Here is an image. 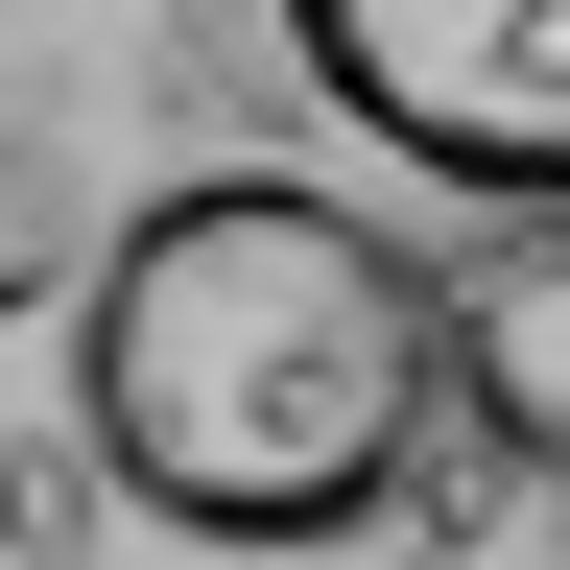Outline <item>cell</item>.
<instances>
[{
    "label": "cell",
    "mask_w": 570,
    "mask_h": 570,
    "mask_svg": "<svg viewBox=\"0 0 570 570\" xmlns=\"http://www.w3.org/2000/svg\"><path fill=\"white\" fill-rule=\"evenodd\" d=\"M452 428H475L499 475L570 499V190L452 238Z\"/></svg>",
    "instance_id": "3"
},
{
    "label": "cell",
    "mask_w": 570,
    "mask_h": 570,
    "mask_svg": "<svg viewBox=\"0 0 570 570\" xmlns=\"http://www.w3.org/2000/svg\"><path fill=\"white\" fill-rule=\"evenodd\" d=\"M71 428L190 547H356L452 428V262L309 167H190L71 285Z\"/></svg>",
    "instance_id": "1"
},
{
    "label": "cell",
    "mask_w": 570,
    "mask_h": 570,
    "mask_svg": "<svg viewBox=\"0 0 570 570\" xmlns=\"http://www.w3.org/2000/svg\"><path fill=\"white\" fill-rule=\"evenodd\" d=\"M71 285H96V262H71V167H48V119H0V333L71 309Z\"/></svg>",
    "instance_id": "4"
},
{
    "label": "cell",
    "mask_w": 570,
    "mask_h": 570,
    "mask_svg": "<svg viewBox=\"0 0 570 570\" xmlns=\"http://www.w3.org/2000/svg\"><path fill=\"white\" fill-rule=\"evenodd\" d=\"M285 48L452 214H547L570 190V0H285Z\"/></svg>",
    "instance_id": "2"
},
{
    "label": "cell",
    "mask_w": 570,
    "mask_h": 570,
    "mask_svg": "<svg viewBox=\"0 0 570 570\" xmlns=\"http://www.w3.org/2000/svg\"><path fill=\"white\" fill-rule=\"evenodd\" d=\"M96 523H119V452H96V428H48V452H0V570H71Z\"/></svg>",
    "instance_id": "5"
}]
</instances>
